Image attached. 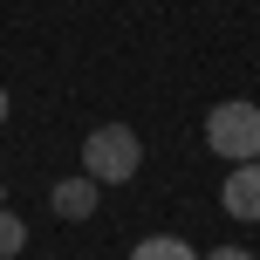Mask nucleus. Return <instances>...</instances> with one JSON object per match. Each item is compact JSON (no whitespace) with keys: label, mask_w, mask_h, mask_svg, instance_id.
Instances as JSON below:
<instances>
[{"label":"nucleus","mask_w":260,"mask_h":260,"mask_svg":"<svg viewBox=\"0 0 260 260\" xmlns=\"http://www.w3.org/2000/svg\"><path fill=\"white\" fill-rule=\"evenodd\" d=\"M144 165V137L130 123H96L89 137H82V178L96 185H130Z\"/></svg>","instance_id":"obj_1"},{"label":"nucleus","mask_w":260,"mask_h":260,"mask_svg":"<svg viewBox=\"0 0 260 260\" xmlns=\"http://www.w3.org/2000/svg\"><path fill=\"white\" fill-rule=\"evenodd\" d=\"M206 151L226 157V165H253V157H260V103H247V96L212 103V117H206Z\"/></svg>","instance_id":"obj_2"},{"label":"nucleus","mask_w":260,"mask_h":260,"mask_svg":"<svg viewBox=\"0 0 260 260\" xmlns=\"http://www.w3.org/2000/svg\"><path fill=\"white\" fill-rule=\"evenodd\" d=\"M219 206L233 212V219H260V157H253V165H233V171H226Z\"/></svg>","instance_id":"obj_3"},{"label":"nucleus","mask_w":260,"mask_h":260,"mask_svg":"<svg viewBox=\"0 0 260 260\" xmlns=\"http://www.w3.org/2000/svg\"><path fill=\"white\" fill-rule=\"evenodd\" d=\"M96 199H103V185H96V178H55L48 206H55V219L82 226V219H89V212H96Z\"/></svg>","instance_id":"obj_4"},{"label":"nucleus","mask_w":260,"mask_h":260,"mask_svg":"<svg viewBox=\"0 0 260 260\" xmlns=\"http://www.w3.org/2000/svg\"><path fill=\"white\" fill-rule=\"evenodd\" d=\"M130 260H199V253L185 247L178 233H151V240H137V247H130Z\"/></svg>","instance_id":"obj_5"},{"label":"nucleus","mask_w":260,"mask_h":260,"mask_svg":"<svg viewBox=\"0 0 260 260\" xmlns=\"http://www.w3.org/2000/svg\"><path fill=\"white\" fill-rule=\"evenodd\" d=\"M21 247H27V219H21V212H7V206H0V260H14Z\"/></svg>","instance_id":"obj_6"},{"label":"nucleus","mask_w":260,"mask_h":260,"mask_svg":"<svg viewBox=\"0 0 260 260\" xmlns=\"http://www.w3.org/2000/svg\"><path fill=\"white\" fill-rule=\"evenodd\" d=\"M199 260H253L247 247H219V253H199Z\"/></svg>","instance_id":"obj_7"},{"label":"nucleus","mask_w":260,"mask_h":260,"mask_svg":"<svg viewBox=\"0 0 260 260\" xmlns=\"http://www.w3.org/2000/svg\"><path fill=\"white\" fill-rule=\"evenodd\" d=\"M0 123H7V89H0Z\"/></svg>","instance_id":"obj_8"}]
</instances>
